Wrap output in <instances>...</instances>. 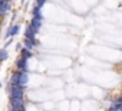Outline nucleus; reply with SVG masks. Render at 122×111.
<instances>
[{
  "label": "nucleus",
  "instance_id": "f257e3e1",
  "mask_svg": "<svg viewBox=\"0 0 122 111\" xmlns=\"http://www.w3.org/2000/svg\"><path fill=\"white\" fill-rule=\"evenodd\" d=\"M40 22H42V17H35L33 20H32V28H33V30H39V28H40Z\"/></svg>",
  "mask_w": 122,
  "mask_h": 111
},
{
  "label": "nucleus",
  "instance_id": "f03ea898",
  "mask_svg": "<svg viewBox=\"0 0 122 111\" xmlns=\"http://www.w3.org/2000/svg\"><path fill=\"white\" fill-rule=\"evenodd\" d=\"M26 38H27V39H30V40H35V30H33V28H32V26L26 29Z\"/></svg>",
  "mask_w": 122,
  "mask_h": 111
},
{
  "label": "nucleus",
  "instance_id": "7ed1b4c3",
  "mask_svg": "<svg viewBox=\"0 0 122 111\" xmlns=\"http://www.w3.org/2000/svg\"><path fill=\"white\" fill-rule=\"evenodd\" d=\"M17 30H19V25H15V26H12V28L9 29V32H7V36H15Z\"/></svg>",
  "mask_w": 122,
  "mask_h": 111
},
{
  "label": "nucleus",
  "instance_id": "20e7f679",
  "mask_svg": "<svg viewBox=\"0 0 122 111\" xmlns=\"http://www.w3.org/2000/svg\"><path fill=\"white\" fill-rule=\"evenodd\" d=\"M17 67H19V69L25 71V69H26V59H25V58L19 59V61H17Z\"/></svg>",
  "mask_w": 122,
  "mask_h": 111
},
{
  "label": "nucleus",
  "instance_id": "39448f33",
  "mask_svg": "<svg viewBox=\"0 0 122 111\" xmlns=\"http://www.w3.org/2000/svg\"><path fill=\"white\" fill-rule=\"evenodd\" d=\"M29 56H32V53H30V49H27V48H26V49H23V50H22V58L27 59Z\"/></svg>",
  "mask_w": 122,
  "mask_h": 111
},
{
  "label": "nucleus",
  "instance_id": "423d86ee",
  "mask_svg": "<svg viewBox=\"0 0 122 111\" xmlns=\"http://www.w3.org/2000/svg\"><path fill=\"white\" fill-rule=\"evenodd\" d=\"M6 58H7V52H6V49H2L0 50V61H3Z\"/></svg>",
  "mask_w": 122,
  "mask_h": 111
},
{
  "label": "nucleus",
  "instance_id": "0eeeda50",
  "mask_svg": "<svg viewBox=\"0 0 122 111\" xmlns=\"http://www.w3.org/2000/svg\"><path fill=\"white\" fill-rule=\"evenodd\" d=\"M45 2H46V0H37V5H36V6H37V7H42V6L45 5Z\"/></svg>",
  "mask_w": 122,
  "mask_h": 111
}]
</instances>
